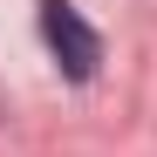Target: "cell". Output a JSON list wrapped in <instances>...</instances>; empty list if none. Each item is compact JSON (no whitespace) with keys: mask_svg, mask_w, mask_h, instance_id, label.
<instances>
[{"mask_svg":"<svg viewBox=\"0 0 157 157\" xmlns=\"http://www.w3.org/2000/svg\"><path fill=\"white\" fill-rule=\"evenodd\" d=\"M41 41H48V55L62 62L68 82H89L102 68V34L68 7V0H41Z\"/></svg>","mask_w":157,"mask_h":157,"instance_id":"obj_1","label":"cell"}]
</instances>
